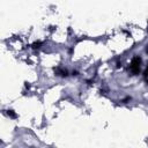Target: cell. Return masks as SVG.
Instances as JSON below:
<instances>
[{
  "label": "cell",
  "instance_id": "obj_1",
  "mask_svg": "<svg viewBox=\"0 0 148 148\" xmlns=\"http://www.w3.org/2000/svg\"><path fill=\"white\" fill-rule=\"evenodd\" d=\"M140 64H141V59L139 57H134L131 61V65H130V69L133 74H138L139 71H140Z\"/></svg>",
  "mask_w": 148,
  "mask_h": 148
},
{
  "label": "cell",
  "instance_id": "obj_2",
  "mask_svg": "<svg viewBox=\"0 0 148 148\" xmlns=\"http://www.w3.org/2000/svg\"><path fill=\"white\" fill-rule=\"evenodd\" d=\"M146 75H148V67H147V69H146Z\"/></svg>",
  "mask_w": 148,
  "mask_h": 148
}]
</instances>
